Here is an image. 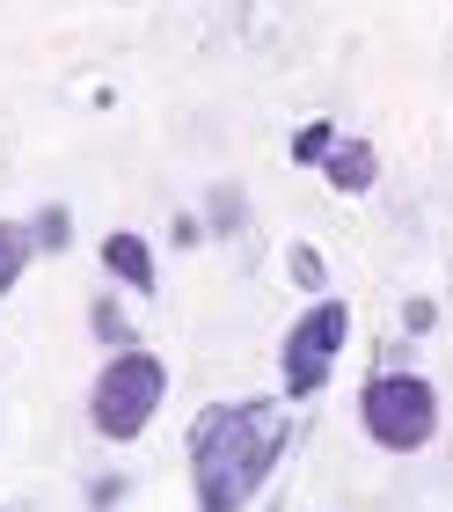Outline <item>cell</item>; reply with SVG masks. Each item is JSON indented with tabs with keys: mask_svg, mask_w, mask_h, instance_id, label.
Wrapping results in <instances>:
<instances>
[{
	"mask_svg": "<svg viewBox=\"0 0 453 512\" xmlns=\"http://www.w3.org/2000/svg\"><path fill=\"white\" fill-rule=\"evenodd\" d=\"M344 337H351V308L344 300H307L293 315V330L278 344V381H285V403H307V395H322L329 374H337L344 359Z\"/></svg>",
	"mask_w": 453,
	"mask_h": 512,
	"instance_id": "277c9868",
	"label": "cell"
},
{
	"mask_svg": "<svg viewBox=\"0 0 453 512\" xmlns=\"http://www.w3.org/2000/svg\"><path fill=\"white\" fill-rule=\"evenodd\" d=\"M322 176L337 183V191H373V183H380V154L366 147V139H337L329 161H322Z\"/></svg>",
	"mask_w": 453,
	"mask_h": 512,
	"instance_id": "8992f818",
	"label": "cell"
},
{
	"mask_svg": "<svg viewBox=\"0 0 453 512\" xmlns=\"http://www.w3.org/2000/svg\"><path fill=\"white\" fill-rule=\"evenodd\" d=\"M285 439H293V425L264 395L205 403L190 417V498H198V512H249V498L278 469Z\"/></svg>",
	"mask_w": 453,
	"mask_h": 512,
	"instance_id": "6da1fadb",
	"label": "cell"
},
{
	"mask_svg": "<svg viewBox=\"0 0 453 512\" xmlns=\"http://www.w3.org/2000/svg\"><path fill=\"white\" fill-rule=\"evenodd\" d=\"M88 330L103 337L110 352H125V344H132V322H125V308H117L110 293H103V300H95V308H88Z\"/></svg>",
	"mask_w": 453,
	"mask_h": 512,
	"instance_id": "ba28073f",
	"label": "cell"
},
{
	"mask_svg": "<svg viewBox=\"0 0 453 512\" xmlns=\"http://www.w3.org/2000/svg\"><path fill=\"white\" fill-rule=\"evenodd\" d=\"M359 425L373 447H388V454H417V447H432V432H439V388L410 374V366H388V374H373L359 388Z\"/></svg>",
	"mask_w": 453,
	"mask_h": 512,
	"instance_id": "3957f363",
	"label": "cell"
},
{
	"mask_svg": "<svg viewBox=\"0 0 453 512\" xmlns=\"http://www.w3.org/2000/svg\"><path fill=\"white\" fill-rule=\"evenodd\" d=\"M432 315H439L432 300H402V330H417V337H424V330H432Z\"/></svg>",
	"mask_w": 453,
	"mask_h": 512,
	"instance_id": "4fadbf2b",
	"label": "cell"
},
{
	"mask_svg": "<svg viewBox=\"0 0 453 512\" xmlns=\"http://www.w3.org/2000/svg\"><path fill=\"white\" fill-rule=\"evenodd\" d=\"M212 235H242V191H212Z\"/></svg>",
	"mask_w": 453,
	"mask_h": 512,
	"instance_id": "7c38bea8",
	"label": "cell"
},
{
	"mask_svg": "<svg viewBox=\"0 0 453 512\" xmlns=\"http://www.w3.org/2000/svg\"><path fill=\"white\" fill-rule=\"evenodd\" d=\"M161 403H169V366H161L147 344H125V352L103 359V374L88 381V425L110 439V447H132V439L154 432Z\"/></svg>",
	"mask_w": 453,
	"mask_h": 512,
	"instance_id": "7a4b0ae2",
	"label": "cell"
},
{
	"mask_svg": "<svg viewBox=\"0 0 453 512\" xmlns=\"http://www.w3.org/2000/svg\"><path fill=\"white\" fill-rule=\"evenodd\" d=\"M329 147H337V132H329V125H307V132H293V161H300V169H322V161H329Z\"/></svg>",
	"mask_w": 453,
	"mask_h": 512,
	"instance_id": "30bf717a",
	"label": "cell"
},
{
	"mask_svg": "<svg viewBox=\"0 0 453 512\" xmlns=\"http://www.w3.org/2000/svg\"><path fill=\"white\" fill-rule=\"evenodd\" d=\"M95 256H103V271H110L125 293H139V300L161 286V278H154V242H147V235H132V227L103 235V249H95Z\"/></svg>",
	"mask_w": 453,
	"mask_h": 512,
	"instance_id": "5b68a950",
	"label": "cell"
},
{
	"mask_svg": "<svg viewBox=\"0 0 453 512\" xmlns=\"http://www.w3.org/2000/svg\"><path fill=\"white\" fill-rule=\"evenodd\" d=\"M30 235H37V256H59L66 242H74V220H66V205H44V213L30 220Z\"/></svg>",
	"mask_w": 453,
	"mask_h": 512,
	"instance_id": "9c48e42d",
	"label": "cell"
},
{
	"mask_svg": "<svg viewBox=\"0 0 453 512\" xmlns=\"http://www.w3.org/2000/svg\"><path fill=\"white\" fill-rule=\"evenodd\" d=\"M285 271H293V286H300V293H322V249H307V242H300V249H285Z\"/></svg>",
	"mask_w": 453,
	"mask_h": 512,
	"instance_id": "8fae6325",
	"label": "cell"
},
{
	"mask_svg": "<svg viewBox=\"0 0 453 512\" xmlns=\"http://www.w3.org/2000/svg\"><path fill=\"white\" fill-rule=\"evenodd\" d=\"M30 256H37V235H30V220H0V300H8V293L22 286Z\"/></svg>",
	"mask_w": 453,
	"mask_h": 512,
	"instance_id": "52a82bcc",
	"label": "cell"
}]
</instances>
